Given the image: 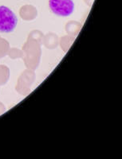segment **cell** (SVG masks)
Listing matches in <instances>:
<instances>
[{
    "label": "cell",
    "mask_w": 122,
    "mask_h": 159,
    "mask_svg": "<svg viewBox=\"0 0 122 159\" xmlns=\"http://www.w3.org/2000/svg\"><path fill=\"white\" fill-rule=\"evenodd\" d=\"M18 25V18L12 10L0 6V33H11Z\"/></svg>",
    "instance_id": "6da1fadb"
},
{
    "label": "cell",
    "mask_w": 122,
    "mask_h": 159,
    "mask_svg": "<svg viewBox=\"0 0 122 159\" xmlns=\"http://www.w3.org/2000/svg\"><path fill=\"white\" fill-rule=\"evenodd\" d=\"M49 7L54 15L59 17H68L74 11L73 0H49Z\"/></svg>",
    "instance_id": "7a4b0ae2"
}]
</instances>
